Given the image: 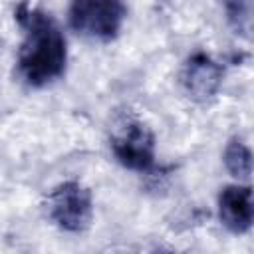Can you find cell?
<instances>
[{"label":"cell","mask_w":254,"mask_h":254,"mask_svg":"<svg viewBox=\"0 0 254 254\" xmlns=\"http://www.w3.org/2000/svg\"><path fill=\"white\" fill-rule=\"evenodd\" d=\"M24 42L20 46V73L30 85H46L65 67V38L54 18L42 10L20 12Z\"/></svg>","instance_id":"1"},{"label":"cell","mask_w":254,"mask_h":254,"mask_svg":"<svg viewBox=\"0 0 254 254\" xmlns=\"http://www.w3.org/2000/svg\"><path fill=\"white\" fill-rule=\"evenodd\" d=\"M125 18L123 0H71L69 24L93 40H111Z\"/></svg>","instance_id":"2"},{"label":"cell","mask_w":254,"mask_h":254,"mask_svg":"<svg viewBox=\"0 0 254 254\" xmlns=\"http://www.w3.org/2000/svg\"><path fill=\"white\" fill-rule=\"evenodd\" d=\"M48 210L58 226L77 232L85 228L91 218L89 192L77 183H64L52 192L48 200Z\"/></svg>","instance_id":"3"},{"label":"cell","mask_w":254,"mask_h":254,"mask_svg":"<svg viewBox=\"0 0 254 254\" xmlns=\"http://www.w3.org/2000/svg\"><path fill=\"white\" fill-rule=\"evenodd\" d=\"M111 147L115 157L129 169L145 171L153 165V157H155L153 137L147 131V127L141 125L139 121L133 119L123 121L119 129L113 133Z\"/></svg>","instance_id":"4"},{"label":"cell","mask_w":254,"mask_h":254,"mask_svg":"<svg viewBox=\"0 0 254 254\" xmlns=\"http://www.w3.org/2000/svg\"><path fill=\"white\" fill-rule=\"evenodd\" d=\"M220 220L234 232H244L252 224V190L248 187H226L218 198Z\"/></svg>","instance_id":"5"},{"label":"cell","mask_w":254,"mask_h":254,"mask_svg":"<svg viewBox=\"0 0 254 254\" xmlns=\"http://www.w3.org/2000/svg\"><path fill=\"white\" fill-rule=\"evenodd\" d=\"M218 67L204 56L194 58L187 65L185 83L189 85V91L196 95H210L218 83Z\"/></svg>","instance_id":"6"},{"label":"cell","mask_w":254,"mask_h":254,"mask_svg":"<svg viewBox=\"0 0 254 254\" xmlns=\"http://www.w3.org/2000/svg\"><path fill=\"white\" fill-rule=\"evenodd\" d=\"M224 161H226V167L236 175V177H248L250 175V151L234 141L228 145L226 153H224Z\"/></svg>","instance_id":"7"},{"label":"cell","mask_w":254,"mask_h":254,"mask_svg":"<svg viewBox=\"0 0 254 254\" xmlns=\"http://www.w3.org/2000/svg\"><path fill=\"white\" fill-rule=\"evenodd\" d=\"M250 4H252V0H224L226 12L238 30L240 28L248 30V26H250Z\"/></svg>","instance_id":"8"}]
</instances>
